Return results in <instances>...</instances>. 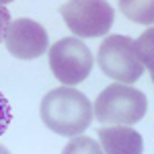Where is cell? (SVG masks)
Wrapping results in <instances>:
<instances>
[{"mask_svg":"<svg viewBox=\"0 0 154 154\" xmlns=\"http://www.w3.org/2000/svg\"><path fill=\"white\" fill-rule=\"evenodd\" d=\"M41 121L58 136H82L93 121V103L80 91L70 86L51 88L39 105Z\"/></svg>","mask_w":154,"mask_h":154,"instance_id":"obj_1","label":"cell"},{"mask_svg":"<svg viewBox=\"0 0 154 154\" xmlns=\"http://www.w3.org/2000/svg\"><path fill=\"white\" fill-rule=\"evenodd\" d=\"M146 95L130 84L113 82L97 97L93 115L103 125H134L146 115Z\"/></svg>","mask_w":154,"mask_h":154,"instance_id":"obj_2","label":"cell"},{"mask_svg":"<svg viewBox=\"0 0 154 154\" xmlns=\"http://www.w3.org/2000/svg\"><path fill=\"white\" fill-rule=\"evenodd\" d=\"M60 12L66 27L82 39L107 35L115 21V11L107 0H68Z\"/></svg>","mask_w":154,"mask_h":154,"instance_id":"obj_3","label":"cell"},{"mask_svg":"<svg viewBox=\"0 0 154 154\" xmlns=\"http://www.w3.org/2000/svg\"><path fill=\"white\" fill-rule=\"evenodd\" d=\"M97 60H99V68L105 72V76L121 84L136 82L144 72L142 62L136 54L134 39L128 35L105 37L99 48Z\"/></svg>","mask_w":154,"mask_h":154,"instance_id":"obj_4","label":"cell"},{"mask_svg":"<svg viewBox=\"0 0 154 154\" xmlns=\"http://www.w3.org/2000/svg\"><path fill=\"white\" fill-rule=\"evenodd\" d=\"M49 68L64 86H74L86 80L93 70V54L82 39L66 37L49 48Z\"/></svg>","mask_w":154,"mask_h":154,"instance_id":"obj_5","label":"cell"},{"mask_svg":"<svg viewBox=\"0 0 154 154\" xmlns=\"http://www.w3.org/2000/svg\"><path fill=\"white\" fill-rule=\"evenodd\" d=\"M4 45L14 58L35 60L48 51L49 37L41 23L23 17V19L11 21L4 35Z\"/></svg>","mask_w":154,"mask_h":154,"instance_id":"obj_6","label":"cell"},{"mask_svg":"<svg viewBox=\"0 0 154 154\" xmlns=\"http://www.w3.org/2000/svg\"><path fill=\"white\" fill-rule=\"evenodd\" d=\"M99 144L105 154H142V136L130 125H109L99 130Z\"/></svg>","mask_w":154,"mask_h":154,"instance_id":"obj_7","label":"cell"},{"mask_svg":"<svg viewBox=\"0 0 154 154\" xmlns=\"http://www.w3.org/2000/svg\"><path fill=\"white\" fill-rule=\"evenodd\" d=\"M121 12L138 25H154V0H119Z\"/></svg>","mask_w":154,"mask_h":154,"instance_id":"obj_8","label":"cell"},{"mask_svg":"<svg viewBox=\"0 0 154 154\" xmlns=\"http://www.w3.org/2000/svg\"><path fill=\"white\" fill-rule=\"evenodd\" d=\"M134 45H136V54L142 62V66L148 68L154 82V27H148L142 35L134 41Z\"/></svg>","mask_w":154,"mask_h":154,"instance_id":"obj_9","label":"cell"},{"mask_svg":"<svg viewBox=\"0 0 154 154\" xmlns=\"http://www.w3.org/2000/svg\"><path fill=\"white\" fill-rule=\"evenodd\" d=\"M62 154H105L101 144L93 140V138H86V136H74L70 142L64 146Z\"/></svg>","mask_w":154,"mask_h":154,"instance_id":"obj_10","label":"cell"},{"mask_svg":"<svg viewBox=\"0 0 154 154\" xmlns=\"http://www.w3.org/2000/svg\"><path fill=\"white\" fill-rule=\"evenodd\" d=\"M12 121V111H11V103H8V99L0 93V136L4 134V131L8 130V125H11Z\"/></svg>","mask_w":154,"mask_h":154,"instance_id":"obj_11","label":"cell"},{"mask_svg":"<svg viewBox=\"0 0 154 154\" xmlns=\"http://www.w3.org/2000/svg\"><path fill=\"white\" fill-rule=\"evenodd\" d=\"M11 21H12V19H11L8 8L0 4V41H4V35H6V29H8Z\"/></svg>","mask_w":154,"mask_h":154,"instance_id":"obj_12","label":"cell"},{"mask_svg":"<svg viewBox=\"0 0 154 154\" xmlns=\"http://www.w3.org/2000/svg\"><path fill=\"white\" fill-rule=\"evenodd\" d=\"M0 154H11V152H8V148H6V146H2V144H0Z\"/></svg>","mask_w":154,"mask_h":154,"instance_id":"obj_13","label":"cell"},{"mask_svg":"<svg viewBox=\"0 0 154 154\" xmlns=\"http://www.w3.org/2000/svg\"><path fill=\"white\" fill-rule=\"evenodd\" d=\"M4 2H8V0H0V4H2V6H4Z\"/></svg>","mask_w":154,"mask_h":154,"instance_id":"obj_14","label":"cell"}]
</instances>
